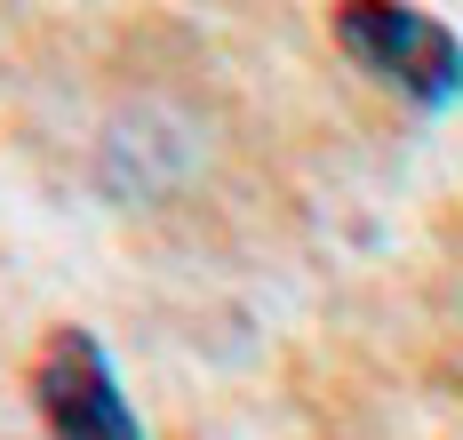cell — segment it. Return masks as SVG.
Wrapping results in <instances>:
<instances>
[{"instance_id": "6da1fadb", "label": "cell", "mask_w": 463, "mask_h": 440, "mask_svg": "<svg viewBox=\"0 0 463 440\" xmlns=\"http://www.w3.org/2000/svg\"><path fill=\"white\" fill-rule=\"evenodd\" d=\"M335 49L408 104H456L463 97V41L408 0H335Z\"/></svg>"}, {"instance_id": "7a4b0ae2", "label": "cell", "mask_w": 463, "mask_h": 440, "mask_svg": "<svg viewBox=\"0 0 463 440\" xmlns=\"http://www.w3.org/2000/svg\"><path fill=\"white\" fill-rule=\"evenodd\" d=\"M33 408H41L48 440H144L137 408L120 392V368L104 360L89 329H56L33 368Z\"/></svg>"}]
</instances>
